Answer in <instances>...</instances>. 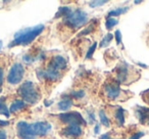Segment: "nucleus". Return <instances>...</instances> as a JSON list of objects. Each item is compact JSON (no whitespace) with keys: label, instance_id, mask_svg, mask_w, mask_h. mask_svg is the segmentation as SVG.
<instances>
[{"label":"nucleus","instance_id":"1","mask_svg":"<svg viewBox=\"0 0 149 139\" xmlns=\"http://www.w3.org/2000/svg\"><path fill=\"white\" fill-rule=\"evenodd\" d=\"M44 25H38L35 27L26 28V29L19 30L13 36V39L8 44V47H15V46H26L33 42L40 34L43 32Z\"/></svg>","mask_w":149,"mask_h":139},{"label":"nucleus","instance_id":"2","mask_svg":"<svg viewBox=\"0 0 149 139\" xmlns=\"http://www.w3.org/2000/svg\"><path fill=\"white\" fill-rule=\"evenodd\" d=\"M17 94L27 103L35 104L40 99V92L37 86L31 81H26L17 89Z\"/></svg>","mask_w":149,"mask_h":139},{"label":"nucleus","instance_id":"3","mask_svg":"<svg viewBox=\"0 0 149 139\" xmlns=\"http://www.w3.org/2000/svg\"><path fill=\"white\" fill-rule=\"evenodd\" d=\"M63 22L72 29H78L87 24L88 15L82 9H74L63 17Z\"/></svg>","mask_w":149,"mask_h":139},{"label":"nucleus","instance_id":"4","mask_svg":"<svg viewBox=\"0 0 149 139\" xmlns=\"http://www.w3.org/2000/svg\"><path fill=\"white\" fill-rule=\"evenodd\" d=\"M24 74H25V68H24L23 64L19 62H15L11 66L8 72L7 82L11 85H17V84L21 83V81L23 80Z\"/></svg>","mask_w":149,"mask_h":139},{"label":"nucleus","instance_id":"5","mask_svg":"<svg viewBox=\"0 0 149 139\" xmlns=\"http://www.w3.org/2000/svg\"><path fill=\"white\" fill-rule=\"evenodd\" d=\"M60 121L63 123H66L68 125H86V121L84 120L83 116L79 112H63L58 116Z\"/></svg>","mask_w":149,"mask_h":139},{"label":"nucleus","instance_id":"6","mask_svg":"<svg viewBox=\"0 0 149 139\" xmlns=\"http://www.w3.org/2000/svg\"><path fill=\"white\" fill-rule=\"evenodd\" d=\"M17 134L21 139H36V136L34 135L33 131H32L31 124L24 122V121H21V122L17 123Z\"/></svg>","mask_w":149,"mask_h":139},{"label":"nucleus","instance_id":"7","mask_svg":"<svg viewBox=\"0 0 149 139\" xmlns=\"http://www.w3.org/2000/svg\"><path fill=\"white\" fill-rule=\"evenodd\" d=\"M31 128L33 131L34 135L36 137L38 136H45L49 133V131L51 130V125L48 122H36L31 124Z\"/></svg>","mask_w":149,"mask_h":139},{"label":"nucleus","instance_id":"8","mask_svg":"<svg viewBox=\"0 0 149 139\" xmlns=\"http://www.w3.org/2000/svg\"><path fill=\"white\" fill-rule=\"evenodd\" d=\"M48 66L61 73V72H63L65 70L66 66H68V60H66V58L64 56L60 55V54H56V55H54L51 58Z\"/></svg>","mask_w":149,"mask_h":139},{"label":"nucleus","instance_id":"9","mask_svg":"<svg viewBox=\"0 0 149 139\" xmlns=\"http://www.w3.org/2000/svg\"><path fill=\"white\" fill-rule=\"evenodd\" d=\"M105 90V95L107 96V98L111 100H116L118 99V97L122 94V89L118 86V83H109L105 86L104 88Z\"/></svg>","mask_w":149,"mask_h":139},{"label":"nucleus","instance_id":"10","mask_svg":"<svg viewBox=\"0 0 149 139\" xmlns=\"http://www.w3.org/2000/svg\"><path fill=\"white\" fill-rule=\"evenodd\" d=\"M116 79L120 83H127L129 77H130V70H129V66L127 64H123L116 68Z\"/></svg>","mask_w":149,"mask_h":139},{"label":"nucleus","instance_id":"11","mask_svg":"<svg viewBox=\"0 0 149 139\" xmlns=\"http://www.w3.org/2000/svg\"><path fill=\"white\" fill-rule=\"evenodd\" d=\"M61 134L66 137L78 138V137L82 136L83 130H82V127L79 126V125H68V127L62 129Z\"/></svg>","mask_w":149,"mask_h":139},{"label":"nucleus","instance_id":"12","mask_svg":"<svg viewBox=\"0 0 149 139\" xmlns=\"http://www.w3.org/2000/svg\"><path fill=\"white\" fill-rule=\"evenodd\" d=\"M136 115L138 116V120L141 124L149 125V108L138 106L136 110Z\"/></svg>","mask_w":149,"mask_h":139},{"label":"nucleus","instance_id":"13","mask_svg":"<svg viewBox=\"0 0 149 139\" xmlns=\"http://www.w3.org/2000/svg\"><path fill=\"white\" fill-rule=\"evenodd\" d=\"M27 106V104H26V102L24 101V100H15V101L13 102V103L10 104V108H9V112H19V110H24V108Z\"/></svg>","mask_w":149,"mask_h":139},{"label":"nucleus","instance_id":"14","mask_svg":"<svg viewBox=\"0 0 149 139\" xmlns=\"http://www.w3.org/2000/svg\"><path fill=\"white\" fill-rule=\"evenodd\" d=\"M72 106V100L68 97L62 98L59 102H58V108L60 110H68Z\"/></svg>","mask_w":149,"mask_h":139},{"label":"nucleus","instance_id":"15","mask_svg":"<svg viewBox=\"0 0 149 139\" xmlns=\"http://www.w3.org/2000/svg\"><path fill=\"white\" fill-rule=\"evenodd\" d=\"M129 10L128 6H122V7H118V8L113 9V10H110L107 13L108 17H118V15H123V13H126Z\"/></svg>","mask_w":149,"mask_h":139},{"label":"nucleus","instance_id":"16","mask_svg":"<svg viewBox=\"0 0 149 139\" xmlns=\"http://www.w3.org/2000/svg\"><path fill=\"white\" fill-rule=\"evenodd\" d=\"M0 115H3L6 118H9L10 116V112H9V110L7 108L6 103H5V97L2 96L0 97Z\"/></svg>","mask_w":149,"mask_h":139},{"label":"nucleus","instance_id":"17","mask_svg":"<svg viewBox=\"0 0 149 139\" xmlns=\"http://www.w3.org/2000/svg\"><path fill=\"white\" fill-rule=\"evenodd\" d=\"M116 122L118 123V125H124V123H125V110H124V108H118V110H116Z\"/></svg>","mask_w":149,"mask_h":139},{"label":"nucleus","instance_id":"18","mask_svg":"<svg viewBox=\"0 0 149 139\" xmlns=\"http://www.w3.org/2000/svg\"><path fill=\"white\" fill-rule=\"evenodd\" d=\"M72 11V8L68 6H61L58 8L57 13H56L55 15V19H57V17H66V15H68V13Z\"/></svg>","mask_w":149,"mask_h":139},{"label":"nucleus","instance_id":"19","mask_svg":"<svg viewBox=\"0 0 149 139\" xmlns=\"http://www.w3.org/2000/svg\"><path fill=\"white\" fill-rule=\"evenodd\" d=\"M112 38H113V35H112V34H110V33H108L107 35L104 36V38L101 40L99 46H100V47H106L107 45H109V43L111 42Z\"/></svg>","mask_w":149,"mask_h":139},{"label":"nucleus","instance_id":"20","mask_svg":"<svg viewBox=\"0 0 149 139\" xmlns=\"http://www.w3.org/2000/svg\"><path fill=\"white\" fill-rule=\"evenodd\" d=\"M99 119H100V122H101V124L103 125V126L109 127V125H110L109 120H108V118L106 117L104 110H100L99 112Z\"/></svg>","mask_w":149,"mask_h":139},{"label":"nucleus","instance_id":"21","mask_svg":"<svg viewBox=\"0 0 149 139\" xmlns=\"http://www.w3.org/2000/svg\"><path fill=\"white\" fill-rule=\"evenodd\" d=\"M118 23V21L116 19V17H107L106 19V23H105V26L107 28V30H111L114 26H116Z\"/></svg>","mask_w":149,"mask_h":139},{"label":"nucleus","instance_id":"22","mask_svg":"<svg viewBox=\"0 0 149 139\" xmlns=\"http://www.w3.org/2000/svg\"><path fill=\"white\" fill-rule=\"evenodd\" d=\"M107 1L106 0H95V1H91L89 3L91 7H98V6H102V5L106 4Z\"/></svg>","mask_w":149,"mask_h":139},{"label":"nucleus","instance_id":"23","mask_svg":"<svg viewBox=\"0 0 149 139\" xmlns=\"http://www.w3.org/2000/svg\"><path fill=\"white\" fill-rule=\"evenodd\" d=\"M96 46H97V43L95 42V43L92 44L91 47L89 48V50L87 51V54H86V58H87V59H89V58H91L92 56H93V53L96 49Z\"/></svg>","mask_w":149,"mask_h":139},{"label":"nucleus","instance_id":"24","mask_svg":"<svg viewBox=\"0 0 149 139\" xmlns=\"http://www.w3.org/2000/svg\"><path fill=\"white\" fill-rule=\"evenodd\" d=\"M85 94V92L83 90H79V91H72L70 93V96L72 97H74V98H82Z\"/></svg>","mask_w":149,"mask_h":139},{"label":"nucleus","instance_id":"25","mask_svg":"<svg viewBox=\"0 0 149 139\" xmlns=\"http://www.w3.org/2000/svg\"><path fill=\"white\" fill-rule=\"evenodd\" d=\"M142 99L144 100L146 103H148L149 104V89H147V90H145L144 92H142Z\"/></svg>","mask_w":149,"mask_h":139},{"label":"nucleus","instance_id":"26","mask_svg":"<svg viewBox=\"0 0 149 139\" xmlns=\"http://www.w3.org/2000/svg\"><path fill=\"white\" fill-rule=\"evenodd\" d=\"M114 37H116V41L118 44L122 43V33H120V30H116V34H114Z\"/></svg>","mask_w":149,"mask_h":139},{"label":"nucleus","instance_id":"27","mask_svg":"<svg viewBox=\"0 0 149 139\" xmlns=\"http://www.w3.org/2000/svg\"><path fill=\"white\" fill-rule=\"evenodd\" d=\"M0 139H7V133L4 129L0 128Z\"/></svg>","mask_w":149,"mask_h":139},{"label":"nucleus","instance_id":"28","mask_svg":"<svg viewBox=\"0 0 149 139\" xmlns=\"http://www.w3.org/2000/svg\"><path fill=\"white\" fill-rule=\"evenodd\" d=\"M143 135H144L143 132H137V133H135L134 135H132V136L130 137V139H140Z\"/></svg>","mask_w":149,"mask_h":139},{"label":"nucleus","instance_id":"29","mask_svg":"<svg viewBox=\"0 0 149 139\" xmlns=\"http://www.w3.org/2000/svg\"><path fill=\"white\" fill-rule=\"evenodd\" d=\"M3 83V68L0 66V87L2 86Z\"/></svg>","mask_w":149,"mask_h":139},{"label":"nucleus","instance_id":"30","mask_svg":"<svg viewBox=\"0 0 149 139\" xmlns=\"http://www.w3.org/2000/svg\"><path fill=\"white\" fill-rule=\"evenodd\" d=\"M9 122L8 121H3V120H0V127H5V126H8Z\"/></svg>","mask_w":149,"mask_h":139},{"label":"nucleus","instance_id":"31","mask_svg":"<svg viewBox=\"0 0 149 139\" xmlns=\"http://www.w3.org/2000/svg\"><path fill=\"white\" fill-rule=\"evenodd\" d=\"M99 131H100L99 124H96L95 125V128H94V133H95V134H99Z\"/></svg>","mask_w":149,"mask_h":139},{"label":"nucleus","instance_id":"32","mask_svg":"<svg viewBox=\"0 0 149 139\" xmlns=\"http://www.w3.org/2000/svg\"><path fill=\"white\" fill-rule=\"evenodd\" d=\"M100 139H111V138H110V136H109V135H107V134H104V135H102V136L100 137Z\"/></svg>","mask_w":149,"mask_h":139},{"label":"nucleus","instance_id":"33","mask_svg":"<svg viewBox=\"0 0 149 139\" xmlns=\"http://www.w3.org/2000/svg\"><path fill=\"white\" fill-rule=\"evenodd\" d=\"M2 45H3L2 41H0V51H1V49H2Z\"/></svg>","mask_w":149,"mask_h":139},{"label":"nucleus","instance_id":"34","mask_svg":"<svg viewBox=\"0 0 149 139\" xmlns=\"http://www.w3.org/2000/svg\"><path fill=\"white\" fill-rule=\"evenodd\" d=\"M142 1H135V4H139V3H141Z\"/></svg>","mask_w":149,"mask_h":139},{"label":"nucleus","instance_id":"35","mask_svg":"<svg viewBox=\"0 0 149 139\" xmlns=\"http://www.w3.org/2000/svg\"><path fill=\"white\" fill-rule=\"evenodd\" d=\"M0 93H1V89H0Z\"/></svg>","mask_w":149,"mask_h":139}]
</instances>
